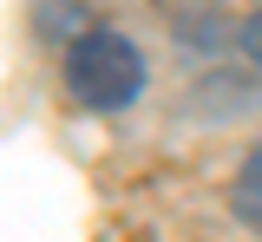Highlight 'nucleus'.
I'll use <instances>...</instances> for the list:
<instances>
[{
    "mask_svg": "<svg viewBox=\"0 0 262 242\" xmlns=\"http://www.w3.org/2000/svg\"><path fill=\"white\" fill-rule=\"evenodd\" d=\"M66 92L85 111H125L144 92V53L125 33H79L66 46Z\"/></svg>",
    "mask_w": 262,
    "mask_h": 242,
    "instance_id": "nucleus-1",
    "label": "nucleus"
},
{
    "mask_svg": "<svg viewBox=\"0 0 262 242\" xmlns=\"http://www.w3.org/2000/svg\"><path fill=\"white\" fill-rule=\"evenodd\" d=\"M229 209H236L249 229H262V144L243 157V171H236V183H229Z\"/></svg>",
    "mask_w": 262,
    "mask_h": 242,
    "instance_id": "nucleus-2",
    "label": "nucleus"
},
{
    "mask_svg": "<svg viewBox=\"0 0 262 242\" xmlns=\"http://www.w3.org/2000/svg\"><path fill=\"white\" fill-rule=\"evenodd\" d=\"M236 46H243V59H249V66H262V13H249V20H243Z\"/></svg>",
    "mask_w": 262,
    "mask_h": 242,
    "instance_id": "nucleus-3",
    "label": "nucleus"
}]
</instances>
